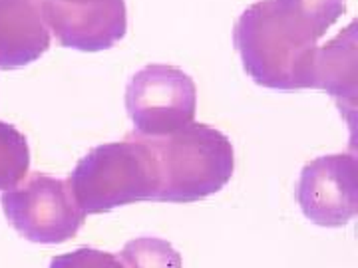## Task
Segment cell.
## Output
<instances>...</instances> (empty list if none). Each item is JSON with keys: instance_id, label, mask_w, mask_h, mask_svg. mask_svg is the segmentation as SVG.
<instances>
[{"instance_id": "8", "label": "cell", "mask_w": 358, "mask_h": 268, "mask_svg": "<svg viewBox=\"0 0 358 268\" xmlns=\"http://www.w3.org/2000/svg\"><path fill=\"white\" fill-rule=\"evenodd\" d=\"M50 40L36 0H0V70L32 64Z\"/></svg>"}, {"instance_id": "3", "label": "cell", "mask_w": 358, "mask_h": 268, "mask_svg": "<svg viewBox=\"0 0 358 268\" xmlns=\"http://www.w3.org/2000/svg\"><path fill=\"white\" fill-rule=\"evenodd\" d=\"M68 185L84 215L108 213L138 201H154L152 155L138 133H129L124 141L103 143L84 155Z\"/></svg>"}, {"instance_id": "1", "label": "cell", "mask_w": 358, "mask_h": 268, "mask_svg": "<svg viewBox=\"0 0 358 268\" xmlns=\"http://www.w3.org/2000/svg\"><path fill=\"white\" fill-rule=\"evenodd\" d=\"M345 10L346 0H259L251 4L233 30L245 72L263 88H315L319 40Z\"/></svg>"}, {"instance_id": "12", "label": "cell", "mask_w": 358, "mask_h": 268, "mask_svg": "<svg viewBox=\"0 0 358 268\" xmlns=\"http://www.w3.org/2000/svg\"><path fill=\"white\" fill-rule=\"evenodd\" d=\"M50 268H124L120 258L112 253H103L98 248H78L72 253L56 256Z\"/></svg>"}, {"instance_id": "6", "label": "cell", "mask_w": 358, "mask_h": 268, "mask_svg": "<svg viewBox=\"0 0 358 268\" xmlns=\"http://www.w3.org/2000/svg\"><path fill=\"white\" fill-rule=\"evenodd\" d=\"M50 36L66 48L102 52L126 36V0H36Z\"/></svg>"}, {"instance_id": "4", "label": "cell", "mask_w": 358, "mask_h": 268, "mask_svg": "<svg viewBox=\"0 0 358 268\" xmlns=\"http://www.w3.org/2000/svg\"><path fill=\"white\" fill-rule=\"evenodd\" d=\"M2 209L16 232L30 243L60 244L76 237L86 215L68 181L34 173L2 195Z\"/></svg>"}, {"instance_id": "10", "label": "cell", "mask_w": 358, "mask_h": 268, "mask_svg": "<svg viewBox=\"0 0 358 268\" xmlns=\"http://www.w3.org/2000/svg\"><path fill=\"white\" fill-rule=\"evenodd\" d=\"M30 149L26 137L10 124L0 121V191L18 185L28 173Z\"/></svg>"}, {"instance_id": "11", "label": "cell", "mask_w": 358, "mask_h": 268, "mask_svg": "<svg viewBox=\"0 0 358 268\" xmlns=\"http://www.w3.org/2000/svg\"><path fill=\"white\" fill-rule=\"evenodd\" d=\"M117 258L124 268H181L178 251L164 239L152 237L129 241Z\"/></svg>"}, {"instance_id": "7", "label": "cell", "mask_w": 358, "mask_h": 268, "mask_svg": "<svg viewBox=\"0 0 358 268\" xmlns=\"http://www.w3.org/2000/svg\"><path fill=\"white\" fill-rule=\"evenodd\" d=\"M355 154L324 155L303 167L296 201L303 215L329 229L350 223L358 207V173Z\"/></svg>"}, {"instance_id": "5", "label": "cell", "mask_w": 358, "mask_h": 268, "mask_svg": "<svg viewBox=\"0 0 358 268\" xmlns=\"http://www.w3.org/2000/svg\"><path fill=\"white\" fill-rule=\"evenodd\" d=\"M126 107L138 135L157 137L173 133L195 119V82L176 66H145L129 80Z\"/></svg>"}, {"instance_id": "9", "label": "cell", "mask_w": 358, "mask_h": 268, "mask_svg": "<svg viewBox=\"0 0 358 268\" xmlns=\"http://www.w3.org/2000/svg\"><path fill=\"white\" fill-rule=\"evenodd\" d=\"M357 22H350L346 32L319 48L315 68V88L324 89L341 100L355 103L357 94Z\"/></svg>"}, {"instance_id": "2", "label": "cell", "mask_w": 358, "mask_h": 268, "mask_svg": "<svg viewBox=\"0 0 358 268\" xmlns=\"http://www.w3.org/2000/svg\"><path fill=\"white\" fill-rule=\"evenodd\" d=\"M155 175L154 201L193 203L215 195L235 169L233 145L219 129L189 124L179 131L145 137Z\"/></svg>"}]
</instances>
